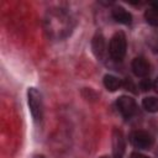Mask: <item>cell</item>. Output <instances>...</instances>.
<instances>
[{
  "mask_svg": "<svg viewBox=\"0 0 158 158\" xmlns=\"http://www.w3.org/2000/svg\"><path fill=\"white\" fill-rule=\"evenodd\" d=\"M126 48H127V41L125 33L122 31L116 32L110 40V44H109L110 57L114 60H121L126 54Z\"/></svg>",
  "mask_w": 158,
  "mask_h": 158,
  "instance_id": "1",
  "label": "cell"
},
{
  "mask_svg": "<svg viewBox=\"0 0 158 158\" xmlns=\"http://www.w3.org/2000/svg\"><path fill=\"white\" fill-rule=\"evenodd\" d=\"M27 102L33 120L36 122H40L43 116V104L41 93L36 88H30L27 90Z\"/></svg>",
  "mask_w": 158,
  "mask_h": 158,
  "instance_id": "2",
  "label": "cell"
},
{
  "mask_svg": "<svg viewBox=\"0 0 158 158\" xmlns=\"http://www.w3.org/2000/svg\"><path fill=\"white\" fill-rule=\"evenodd\" d=\"M130 141L138 149H148L153 144V137H152V135L149 132L142 131V130L133 131L130 135Z\"/></svg>",
  "mask_w": 158,
  "mask_h": 158,
  "instance_id": "3",
  "label": "cell"
},
{
  "mask_svg": "<svg viewBox=\"0 0 158 158\" xmlns=\"http://www.w3.org/2000/svg\"><path fill=\"white\" fill-rule=\"evenodd\" d=\"M116 106H117L120 114H121L125 118H131V117L135 115L136 110H137L136 101H135L132 98L125 96V95H122V96H120V98L117 99Z\"/></svg>",
  "mask_w": 158,
  "mask_h": 158,
  "instance_id": "4",
  "label": "cell"
},
{
  "mask_svg": "<svg viewBox=\"0 0 158 158\" xmlns=\"http://www.w3.org/2000/svg\"><path fill=\"white\" fill-rule=\"evenodd\" d=\"M125 137L123 133L115 128L112 131V157L114 158H123L125 154Z\"/></svg>",
  "mask_w": 158,
  "mask_h": 158,
  "instance_id": "5",
  "label": "cell"
},
{
  "mask_svg": "<svg viewBox=\"0 0 158 158\" xmlns=\"http://www.w3.org/2000/svg\"><path fill=\"white\" fill-rule=\"evenodd\" d=\"M131 68L135 75L139 78H146L149 73V64L143 57H136L131 63Z\"/></svg>",
  "mask_w": 158,
  "mask_h": 158,
  "instance_id": "6",
  "label": "cell"
},
{
  "mask_svg": "<svg viewBox=\"0 0 158 158\" xmlns=\"http://www.w3.org/2000/svg\"><path fill=\"white\" fill-rule=\"evenodd\" d=\"M91 48H93V52H94V54H95V57L98 59H102L104 58V54H105V38L100 32L95 33V36L93 37Z\"/></svg>",
  "mask_w": 158,
  "mask_h": 158,
  "instance_id": "7",
  "label": "cell"
},
{
  "mask_svg": "<svg viewBox=\"0 0 158 158\" xmlns=\"http://www.w3.org/2000/svg\"><path fill=\"white\" fill-rule=\"evenodd\" d=\"M111 15H112V19L118 22V23H122V25H130L131 21H132V16L128 11H126L123 7L121 6H116L112 9L111 11Z\"/></svg>",
  "mask_w": 158,
  "mask_h": 158,
  "instance_id": "8",
  "label": "cell"
},
{
  "mask_svg": "<svg viewBox=\"0 0 158 158\" xmlns=\"http://www.w3.org/2000/svg\"><path fill=\"white\" fill-rule=\"evenodd\" d=\"M104 85L109 91H116L121 86V81L117 77L111 75V74H106L104 77Z\"/></svg>",
  "mask_w": 158,
  "mask_h": 158,
  "instance_id": "9",
  "label": "cell"
},
{
  "mask_svg": "<svg viewBox=\"0 0 158 158\" xmlns=\"http://www.w3.org/2000/svg\"><path fill=\"white\" fill-rule=\"evenodd\" d=\"M142 106L148 112H157L158 111V99L154 96H147L142 100Z\"/></svg>",
  "mask_w": 158,
  "mask_h": 158,
  "instance_id": "10",
  "label": "cell"
},
{
  "mask_svg": "<svg viewBox=\"0 0 158 158\" xmlns=\"http://www.w3.org/2000/svg\"><path fill=\"white\" fill-rule=\"evenodd\" d=\"M144 19L146 21L152 26H158V12L154 9H147L144 11Z\"/></svg>",
  "mask_w": 158,
  "mask_h": 158,
  "instance_id": "11",
  "label": "cell"
},
{
  "mask_svg": "<svg viewBox=\"0 0 158 158\" xmlns=\"http://www.w3.org/2000/svg\"><path fill=\"white\" fill-rule=\"evenodd\" d=\"M139 89L142 90V91H147V90H149L151 89V86H152V83H151V80L148 79V78H143L141 81H139Z\"/></svg>",
  "mask_w": 158,
  "mask_h": 158,
  "instance_id": "12",
  "label": "cell"
},
{
  "mask_svg": "<svg viewBox=\"0 0 158 158\" xmlns=\"http://www.w3.org/2000/svg\"><path fill=\"white\" fill-rule=\"evenodd\" d=\"M130 158H148V157L144 156V154H142V153L133 152V153H131V157H130Z\"/></svg>",
  "mask_w": 158,
  "mask_h": 158,
  "instance_id": "13",
  "label": "cell"
},
{
  "mask_svg": "<svg viewBox=\"0 0 158 158\" xmlns=\"http://www.w3.org/2000/svg\"><path fill=\"white\" fill-rule=\"evenodd\" d=\"M152 88L156 90V93H158V78L154 79V81L152 83Z\"/></svg>",
  "mask_w": 158,
  "mask_h": 158,
  "instance_id": "14",
  "label": "cell"
},
{
  "mask_svg": "<svg viewBox=\"0 0 158 158\" xmlns=\"http://www.w3.org/2000/svg\"><path fill=\"white\" fill-rule=\"evenodd\" d=\"M151 7L154 9V10L158 12V1H153V2H151Z\"/></svg>",
  "mask_w": 158,
  "mask_h": 158,
  "instance_id": "15",
  "label": "cell"
},
{
  "mask_svg": "<svg viewBox=\"0 0 158 158\" xmlns=\"http://www.w3.org/2000/svg\"><path fill=\"white\" fill-rule=\"evenodd\" d=\"M35 158H46V157L42 156V154H37V156H35Z\"/></svg>",
  "mask_w": 158,
  "mask_h": 158,
  "instance_id": "16",
  "label": "cell"
},
{
  "mask_svg": "<svg viewBox=\"0 0 158 158\" xmlns=\"http://www.w3.org/2000/svg\"><path fill=\"white\" fill-rule=\"evenodd\" d=\"M102 158H105V157H102Z\"/></svg>",
  "mask_w": 158,
  "mask_h": 158,
  "instance_id": "17",
  "label": "cell"
}]
</instances>
